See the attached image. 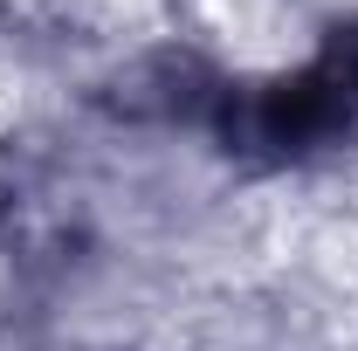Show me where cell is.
<instances>
[{
    "mask_svg": "<svg viewBox=\"0 0 358 351\" xmlns=\"http://www.w3.org/2000/svg\"><path fill=\"white\" fill-rule=\"evenodd\" d=\"M345 117H352L345 89L331 83L324 62H317V69H303V76L262 89L255 103H241V110L227 117V131H234V145H255V152H303V145H317V138H331Z\"/></svg>",
    "mask_w": 358,
    "mask_h": 351,
    "instance_id": "6da1fadb",
    "label": "cell"
},
{
    "mask_svg": "<svg viewBox=\"0 0 358 351\" xmlns=\"http://www.w3.org/2000/svg\"><path fill=\"white\" fill-rule=\"evenodd\" d=\"M324 76H331V83L345 89V103L358 110V28L331 42V55H324Z\"/></svg>",
    "mask_w": 358,
    "mask_h": 351,
    "instance_id": "7a4b0ae2",
    "label": "cell"
}]
</instances>
